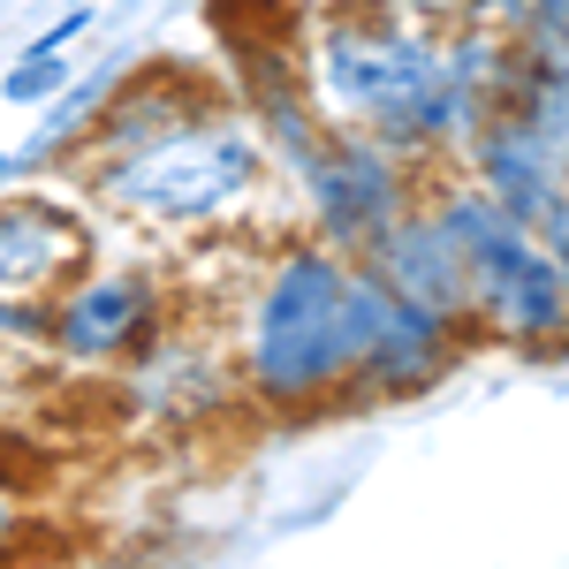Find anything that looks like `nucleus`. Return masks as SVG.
I'll list each match as a JSON object with an SVG mask.
<instances>
[{
    "label": "nucleus",
    "mask_w": 569,
    "mask_h": 569,
    "mask_svg": "<svg viewBox=\"0 0 569 569\" xmlns=\"http://www.w3.org/2000/svg\"><path fill=\"white\" fill-rule=\"evenodd\" d=\"M305 61V91L311 107L342 130H372V137H402V122L418 114V99L440 77V31L402 23L380 0H335L319 8L297 39Z\"/></svg>",
    "instance_id": "20e7f679"
},
{
    "label": "nucleus",
    "mask_w": 569,
    "mask_h": 569,
    "mask_svg": "<svg viewBox=\"0 0 569 569\" xmlns=\"http://www.w3.org/2000/svg\"><path fill=\"white\" fill-rule=\"evenodd\" d=\"M91 23H99V0H69L39 39H23V46H39V53H69L77 39H91Z\"/></svg>",
    "instance_id": "ddd939ff"
},
{
    "label": "nucleus",
    "mask_w": 569,
    "mask_h": 569,
    "mask_svg": "<svg viewBox=\"0 0 569 569\" xmlns=\"http://www.w3.org/2000/svg\"><path fill=\"white\" fill-rule=\"evenodd\" d=\"M479 350L471 327L440 319L388 289L372 266L357 259V365H350V402L342 410H395V402H426L433 388L456 380V365Z\"/></svg>",
    "instance_id": "0eeeda50"
},
{
    "label": "nucleus",
    "mask_w": 569,
    "mask_h": 569,
    "mask_svg": "<svg viewBox=\"0 0 569 569\" xmlns=\"http://www.w3.org/2000/svg\"><path fill=\"white\" fill-rule=\"evenodd\" d=\"M531 236L547 243V259L562 266V281H569V190H562V198H555V206H547L539 220H531Z\"/></svg>",
    "instance_id": "dca6fc26"
},
{
    "label": "nucleus",
    "mask_w": 569,
    "mask_h": 569,
    "mask_svg": "<svg viewBox=\"0 0 569 569\" xmlns=\"http://www.w3.org/2000/svg\"><path fill=\"white\" fill-rule=\"evenodd\" d=\"M456 168L479 182L493 206H509L517 220H539L569 190V152H562V144H547L531 122L501 114V107L479 122V137L463 144V160H456Z\"/></svg>",
    "instance_id": "1a4fd4ad"
},
{
    "label": "nucleus",
    "mask_w": 569,
    "mask_h": 569,
    "mask_svg": "<svg viewBox=\"0 0 569 569\" xmlns=\"http://www.w3.org/2000/svg\"><path fill=\"white\" fill-rule=\"evenodd\" d=\"M365 266H372L388 289H402L410 305H426V311H440V319H456V327H471V259L456 251V236L440 228V213L426 206V198L365 251Z\"/></svg>",
    "instance_id": "9d476101"
},
{
    "label": "nucleus",
    "mask_w": 569,
    "mask_h": 569,
    "mask_svg": "<svg viewBox=\"0 0 569 569\" xmlns=\"http://www.w3.org/2000/svg\"><path fill=\"white\" fill-rule=\"evenodd\" d=\"M273 182H281L273 144L259 137L243 99H213L144 144L77 160V190L91 213L122 220L137 236H168V243H198V236L236 228Z\"/></svg>",
    "instance_id": "f03ea898"
},
{
    "label": "nucleus",
    "mask_w": 569,
    "mask_h": 569,
    "mask_svg": "<svg viewBox=\"0 0 569 569\" xmlns=\"http://www.w3.org/2000/svg\"><path fill=\"white\" fill-rule=\"evenodd\" d=\"M426 176L433 168L402 160L388 137L342 130V122H327L297 160H281V190L297 206V228L335 243V251H350V259H365L395 220L426 198Z\"/></svg>",
    "instance_id": "39448f33"
},
{
    "label": "nucleus",
    "mask_w": 569,
    "mask_h": 569,
    "mask_svg": "<svg viewBox=\"0 0 569 569\" xmlns=\"http://www.w3.org/2000/svg\"><path fill=\"white\" fill-rule=\"evenodd\" d=\"M220 357L236 395L273 426L342 410L357 365V259L305 228L273 236L236 289Z\"/></svg>",
    "instance_id": "f257e3e1"
},
{
    "label": "nucleus",
    "mask_w": 569,
    "mask_h": 569,
    "mask_svg": "<svg viewBox=\"0 0 569 569\" xmlns=\"http://www.w3.org/2000/svg\"><path fill=\"white\" fill-rule=\"evenodd\" d=\"M426 206L471 259V335L479 350H517V357H569V281L531 236V220L493 206L463 168L426 176Z\"/></svg>",
    "instance_id": "7ed1b4c3"
},
{
    "label": "nucleus",
    "mask_w": 569,
    "mask_h": 569,
    "mask_svg": "<svg viewBox=\"0 0 569 569\" xmlns=\"http://www.w3.org/2000/svg\"><path fill=\"white\" fill-rule=\"evenodd\" d=\"M463 23H479V31H493V39H525L531 31V0H471Z\"/></svg>",
    "instance_id": "4468645a"
},
{
    "label": "nucleus",
    "mask_w": 569,
    "mask_h": 569,
    "mask_svg": "<svg viewBox=\"0 0 569 569\" xmlns=\"http://www.w3.org/2000/svg\"><path fill=\"white\" fill-rule=\"evenodd\" d=\"M8 365H16V357H0V372H8Z\"/></svg>",
    "instance_id": "6ab92c4d"
},
{
    "label": "nucleus",
    "mask_w": 569,
    "mask_h": 569,
    "mask_svg": "<svg viewBox=\"0 0 569 569\" xmlns=\"http://www.w3.org/2000/svg\"><path fill=\"white\" fill-rule=\"evenodd\" d=\"M380 8H395V16L418 23V31H456V23L471 16V0H380Z\"/></svg>",
    "instance_id": "2eb2a0df"
},
{
    "label": "nucleus",
    "mask_w": 569,
    "mask_h": 569,
    "mask_svg": "<svg viewBox=\"0 0 569 569\" xmlns=\"http://www.w3.org/2000/svg\"><path fill=\"white\" fill-rule=\"evenodd\" d=\"M501 114L531 122L547 144L569 152V46L517 39V53H509V84H501Z\"/></svg>",
    "instance_id": "9b49d317"
},
{
    "label": "nucleus",
    "mask_w": 569,
    "mask_h": 569,
    "mask_svg": "<svg viewBox=\"0 0 569 569\" xmlns=\"http://www.w3.org/2000/svg\"><path fill=\"white\" fill-rule=\"evenodd\" d=\"M23 531H31L23 493H16V486H0V555H16V547H23Z\"/></svg>",
    "instance_id": "f3484780"
},
{
    "label": "nucleus",
    "mask_w": 569,
    "mask_h": 569,
    "mask_svg": "<svg viewBox=\"0 0 569 569\" xmlns=\"http://www.w3.org/2000/svg\"><path fill=\"white\" fill-rule=\"evenodd\" d=\"M99 251V220L77 198H46V190H0V297H53L61 281H77Z\"/></svg>",
    "instance_id": "6e6552de"
},
{
    "label": "nucleus",
    "mask_w": 569,
    "mask_h": 569,
    "mask_svg": "<svg viewBox=\"0 0 569 569\" xmlns=\"http://www.w3.org/2000/svg\"><path fill=\"white\" fill-rule=\"evenodd\" d=\"M69 84H77V61H69V53H39V46H23V53L0 69V107L39 114V107H53Z\"/></svg>",
    "instance_id": "f8f14e48"
},
{
    "label": "nucleus",
    "mask_w": 569,
    "mask_h": 569,
    "mask_svg": "<svg viewBox=\"0 0 569 569\" xmlns=\"http://www.w3.org/2000/svg\"><path fill=\"white\" fill-rule=\"evenodd\" d=\"M176 327V281L160 259H99L46 297V357L69 372H122L152 365Z\"/></svg>",
    "instance_id": "423d86ee"
},
{
    "label": "nucleus",
    "mask_w": 569,
    "mask_h": 569,
    "mask_svg": "<svg viewBox=\"0 0 569 569\" xmlns=\"http://www.w3.org/2000/svg\"><path fill=\"white\" fill-rule=\"evenodd\" d=\"M23 182H31L23 152H16V144H0V190H23Z\"/></svg>",
    "instance_id": "a211bd4d"
}]
</instances>
